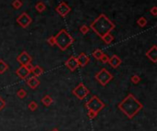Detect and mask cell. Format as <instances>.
Returning <instances> with one entry per match:
<instances>
[{
  "label": "cell",
  "instance_id": "obj_1",
  "mask_svg": "<svg viewBox=\"0 0 157 131\" xmlns=\"http://www.w3.org/2000/svg\"><path fill=\"white\" fill-rule=\"evenodd\" d=\"M118 108L128 118L132 119L143 108L142 104L134 97L132 94H129L118 105Z\"/></svg>",
  "mask_w": 157,
  "mask_h": 131
},
{
  "label": "cell",
  "instance_id": "obj_2",
  "mask_svg": "<svg viewBox=\"0 0 157 131\" xmlns=\"http://www.w3.org/2000/svg\"><path fill=\"white\" fill-rule=\"evenodd\" d=\"M90 28L95 31L99 37L103 38L106 34L110 33V31L115 29V25L104 14H101L91 24Z\"/></svg>",
  "mask_w": 157,
  "mask_h": 131
},
{
  "label": "cell",
  "instance_id": "obj_3",
  "mask_svg": "<svg viewBox=\"0 0 157 131\" xmlns=\"http://www.w3.org/2000/svg\"><path fill=\"white\" fill-rule=\"evenodd\" d=\"M55 45H57L62 50H65L73 42L74 39L65 29H62L59 33L54 37Z\"/></svg>",
  "mask_w": 157,
  "mask_h": 131
},
{
  "label": "cell",
  "instance_id": "obj_4",
  "mask_svg": "<svg viewBox=\"0 0 157 131\" xmlns=\"http://www.w3.org/2000/svg\"><path fill=\"white\" fill-rule=\"evenodd\" d=\"M86 107L87 108V110L94 111V112H96L97 114H98L105 107V104L99 99L97 95H94L86 103Z\"/></svg>",
  "mask_w": 157,
  "mask_h": 131
},
{
  "label": "cell",
  "instance_id": "obj_5",
  "mask_svg": "<svg viewBox=\"0 0 157 131\" xmlns=\"http://www.w3.org/2000/svg\"><path fill=\"white\" fill-rule=\"evenodd\" d=\"M95 78L97 79V81H98L101 85L106 86L113 79V75L106 68H103L96 74Z\"/></svg>",
  "mask_w": 157,
  "mask_h": 131
},
{
  "label": "cell",
  "instance_id": "obj_6",
  "mask_svg": "<svg viewBox=\"0 0 157 131\" xmlns=\"http://www.w3.org/2000/svg\"><path fill=\"white\" fill-rule=\"evenodd\" d=\"M73 94H74V95L76 96L79 100H84L89 94V90L87 88V86L83 83H80L76 88H74Z\"/></svg>",
  "mask_w": 157,
  "mask_h": 131
},
{
  "label": "cell",
  "instance_id": "obj_7",
  "mask_svg": "<svg viewBox=\"0 0 157 131\" xmlns=\"http://www.w3.org/2000/svg\"><path fill=\"white\" fill-rule=\"evenodd\" d=\"M17 22L22 28H27L31 23V18L27 13H22L17 18Z\"/></svg>",
  "mask_w": 157,
  "mask_h": 131
},
{
  "label": "cell",
  "instance_id": "obj_8",
  "mask_svg": "<svg viewBox=\"0 0 157 131\" xmlns=\"http://www.w3.org/2000/svg\"><path fill=\"white\" fill-rule=\"evenodd\" d=\"M56 11H57V13H58L59 15H61L62 17H65V16H67V15L70 13L71 8H70V7H69L66 3L62 2V3L56 7Z\"/></svg>",
  "mask_w": 157,
  "mask_h": 131
},
{
  "label": "cell",
  "instance_id": "obj_9",
  "mask_svg": "<svg viewBox=\"0 0 157 131\" xmlns=\"http://www.w3.org/2000/svg\"><path fill=\"white\" fill-rule=\"evenodd\" d=\"M65 66L72 72L76 71L78 67V62H77V60H76V57L75 56H71L66 61H65Z\"/></svg>",
  "mask_w": 157,
  "mask_h": 131
},
{
  "label": "cell",
  "instance_id": "obj_10",
  "mask_svg": "<svg viewBox=\"0 0 157 131\" xmlns=\"http://www.w3.org/2000/svg\"><path fill=\"white\" fill-rule=\"evenodd\" d=\"M31 57L29 55V53L27 51H22L19 55L17 57V61L21 64V65H26L29 62H31Z\"/></svg>",
  "mask_w": 157,
  "mask_h": 131
},
{
  "label": "cell",
  "instance_id": "obj_11",
  "mask_svg": "<svg viewBox=\"0 0 157 131\" xmlns=\"http://www.w3.org/2000/svg\"><path fill=\"white\" fill-rule=\"evenodd\" d=\"M146 57L151 60L153 63L157 62V47L153 45L147 52H146Z\"/></svg>",
  "mask_w": 157,
  "mask_h": 131
},
{
  "label": "cell",
  "instance_id": "obj_12",
  "mask_svg": "<svg viewBox=\"0 0 157 131\" xmlns=\"http://www.w3.org/2000/svg\"><path fill=\"white\" fill-rule=\"evenodd\" d=\"M29 72H30L26 68L25 65H21V66H20V67L16 71L17 75L18 76L20 79H26L28 76L29 75Z\"/></svg>",
  "mask_w": 157,
  "mask_h": 131
},
{
  "label": "cell",
  "instance_id": "obj_13",
  "mask_svg": "<svg viewBox=\"0 0 157 131\" xmlns=\"http://www.w3.org/2000/svg\"><path fill=\"white\" fill-rule=\"evenodd\" d=\"M76 60H77L78 65H79L80 67H85L86 65L89 62V57L87 55L86 53H84V52H82V53L79 54L78 57L76 58Z\"/></svg>",
  "mask_w": 157,
  "mask_h": 131
},
{
  "label": "cell",
  "instance_id": "obj_14",
  "mask_svg": "<svg viewBox=\"0 0 157 131\" xmlns=\"http://www.w3.org/2000/svg\"><path fill=\"white\" fill-rule=\"evenodd\" d=\"M108 62L109 63V65L112 67V68H114V69H117L120 65L121 64V60L117 56V55H113L111 58H109V61H108Z\"/></svg>",
  "mask_w": 157,
  "mask_h": 131
},
{
  "label": "cell",
  "instance_id": "obj_15",
  "mask_svg": "<svg viewBox=\"0 0 157 131\" xmlns=\"http://www.w3.org/2000/svg\"><path fill=\"white\" fill-rule=\"evenodd\" d=\"M40 82L36 76H32V77H30L27 80V84L30 87L31 89H36L40 85Z\"/></svg>",
  "mask_w": 157,
  "mask_h": 131
},
{
  "label": "cell",
  "instance_id": "obj_16",
  "mask_svg": "<svg viewBox=\"0 0 157 131\" xmlns=\"http://www.w3.org/2000/svg\"><path fill=\"white\" fill-rule=\"evenodd\" d=\"M41 103L43 104L44 106H50L52 103H54V100H52V98L50 95H44L43 97V99H41Z\"/></svg>",
  "mask_w": 157,
  "mask_h": 131
},
{
  "label": "cell",
  "instance_id": "obj_17",
  "mask_svg": "<svg viewBox=\"0 0 157 131\" xmlns=\"http://www.w3.org/2000/svg\"><path fill=\"white\" fill-rule=\"evenodd\" d=\"M31 72H32V73L34 74V76L38 77V76H40V75H41V74L43 73V69L41 68V67H40V66H34Z\"/></svg>",
  "mask_w": 157,
  "mask_h": 131
},
{
  "label": "cell",
  "instance_id": "obj_18",
  "mask_svg": "<svg viewBox=\"0 0 157 131\" xmlns=\"http://www.w3.org/2000/svg\"><path fill=\"white\" fill-rule=\"evenodd\" d=\"M7 69H8V65L3 60L0 59V74H3Z\"/></svg>",
  "mask_w": 157,
  "mask_h": 131
},
{
  "label": "cell",
  "instance_id": "obj_19",
  "mask_svg": "<svg viewBox=\"0 0 157 131\" xmlns=\"http://www.w3.org/2000/svg\"><path fill=\"white\" fill-rule=\"evenodd\" d=\"M105 42L107 43V44H109V43H111V41L114 40V37L110 34V33H108V34H106L105 35L103 38H101Z\"/></svg>",
  "mask_w": 157,
  "mask_h": 131
},
{
  "label": "cell",
  "instance_id": "obj_20",
  "mask_svg": "<svg viewBox=\"0 0 157 131\" xmlns=\"http://www.w3.org/2000/svg\"><path fill=\"white\" fill-rule=\"evenodd\" d=\"M17 96L18 98H20V99H23V98H25L27 96V91H25L24 89H19L18 92H17Z\"/></svg>",
  "mask_w": 157,
  "mask_h": 131
},
{
  "label": "cell",
  "instance_id": "obj_21",
  "mask_svg": "<svg viewBox=\"0 0 157 131\" xmlns=\"http://www.w3.org/2000/svg\"><path fill=\"white\" fill-rule=\"evenodd\" d=\"M36 10L38 12H43V11H44L45 10V8H46V7H45V5L43 3V2H39V3H37V5H36Z\"/></svg>",
  "mask_w": 157,
  "mask_h": 131
},
{
  "label": "cell",
  "instance_id": "obj_22",
  "mask_svg": "<svg viewBox=\"0 0 157 131\" xmlns=\"http://www.w3.org/2000/svg\"><path fill=\"white\" fill-rule=\"evenodd\" d=\"M103 55V52H102V50H96L95 51L93 52V56H94V58L95 59H97V60H99L100 58H101V56Z\"/></svg>",
  "mask_w": 157,
  "mask_h": 131
},
{
  "label": "cell",
  "instance_id": "obj_23",
  "mask_svg": "<svg viewBox=\"0 0 157 131\" xmlns=\"http://www.w3.org/2000/svg\"><path fill=\"white\" fill-rule=\"evenodd\" d=\"M28 107H29V109L30 111H35L36 109L38 108V104H37L35 101H31V102L29 104Z\"/></svg>",
  "mask_w": 157,
  "mask_h": 131
},
{
  "label": "cell",
  "instance_id": "obj_24",
  "mask_svg": "<svg viewBox=\"0 0 157 131\" xmlns=\"http://www.w3.org/2000/svg\"><path fill=\"white\" fill-rule=\"evenodd\" d=\"M137 23L140 27H144V26H146V24H147V20H146V18L144 17H142L138 19Z\"/></svg>",
  "mask_w": 157,
  "mask_h": 131
},
{
  "label": "cell",
  "instance_id": "obj_25",
  "mask_svg": "<svg viewBox=\"0 0 157 131\" xmlns=\"http://www.w3.org/2000/svg\"><path fill=\"white\" fill-rule=\"evenodd\" d=\"M131 80L132 83H134V84H137V83H140L141 78H140V76H139V75L135 74V75H132V76H131Z\"/></svg>",
  "mask_w": 157,
  "mask_h": 131
},
{
  "label": "cell",
  "instance_id": "obj_26",
  "mask_svg": "<svg viewBox=\"0 0 157 131\" xmlns=\"http://www.w3.org/2000/svg\"><path fill=\"white\" fill-rule=\"evenodd\" d=\"M12 6H13L14 8L18 9V8H20L22 7V2L20 1V0H14L13 3H12Z\"/></svg>",
  "mask_w": 157,
  "mask_h": 131
},
{
  "label": "cell",
  "instance_id": "obj_27",
  "mask_svg": "<svg viewBox=\"0 0 157 131\" xmlns=\"http://www.w3.org/2000/svg\"><path fill=\"white\" fill-rule=\"evenodd\" d=\"M6 105H7V104H6V101L3 99V98L0 96V111H2L3 109L6 107Z\"/></svg>",
  "mask_w": 157,
  "mask_h": 131
},
{
  "label": "cell",
  "instance_id": "obj_28",
  "mask_svg": "<svg viewBox=\"0 0 157 131\" xmlns=\"http://www.w3.org/2000/svg\"><path fill=\"white\" fill-rule=\"evenodd\" d=\"M80 31L82 32L83 34H87V32L89 31V28L87 26H86V25H84V26H82L80 28Z\"/></svg>",
  "mask_w": 157,
  "mask_h": 131
},
{
  "label": "cell",
  "instance_id": "obj_29",
  "mask_svg": "<svg viewBox=\"0 0 157 131\" xmlns=\"http://www.w3.org/2000/svg\"><path fill=\"white\" fill-rule=\"evenodd\" d=\"M87 115H88V117H89L90 119H94V118H96V117H97V116H98V114H97L96 112H94V111H90V110H88Z\"/></svg>",
  "mask_w": 157,
  "mask_h": 131
},
{
  "label": "cell",
  "instance_id": "obj_30",
  "mask_svg": "<svg viewBox=\"0 0 157 131\" xmlns=\"http://www.w3.org/2000/svg\"><path fill=\"white\" fill-rule=\"evenodd\" d=\"M109 59V57L107 55V54H104V53H103V55L101 56V58H100L99 60H100L103 63H106V62H108Z\"/></svg>",
  "mask_w": 157,
  "mask_h": 131
},
{
  "label": "cell",
  "instance_id": "obj_31",
  "mask_svg": "<svg viewBox=\"0 0 157 131\" xmlns=\"http://www.w3.org/2000/svg\"><path fill=\"white\" fill-rule=\"evenodd\" d=\"M48 43L51 45V46H54L55 45V40H54V37H50L48 40H47Z\"/></svg>",
  "mask_w": 157,
  "mask_h": 131
},
{
  "label": "cell",
  "instance_id": "obj_32",
  "mask_svg": "<svg viewBox=\"0 0 157 131\" xmlns=\"http://www.w3.org/2000/svg\"><path fill=\"white\" fill-rule=\"evenodd\" d=\"M150 12L152 13V15H153V16H154V17H155V16L157 15V7H153V8L150 10Z\"/></svg>",
  "mask_w": 157,
  "mask_h": 131
},
{
  "label": "cell",
  "instance_id": "obj_33",
  "mask_svg": "<svg viewBox=\"0 0 157 131\" xmlns=\"http://www.w3.org/2000/svg\"><path fill=\"white\" fill-rule=\"evenodd\" d=\"M25 66H26V68L29 71V72H31V71H32V69H33V65L32 64H31V62H29V63H28V64H26L25 65Z\"/></svg>",
  "mask_w": 157,
  "mask_h": 131
},
{
  "label": "cell",
  "instance_id": "obj_34",
  "mask_svg": "<svg viewBox=\"0 0 157 131\" xmlns=\"http://www.w3.org/2000/svg\"><path fill=\"white\" fill-rule=\"evenodd\" d=\"M51 131H60V130H59L58 128H54V129H52Z\"/></svg>",
  "mask_w": 157,
  "mask_h": 131
}]
</instances>
